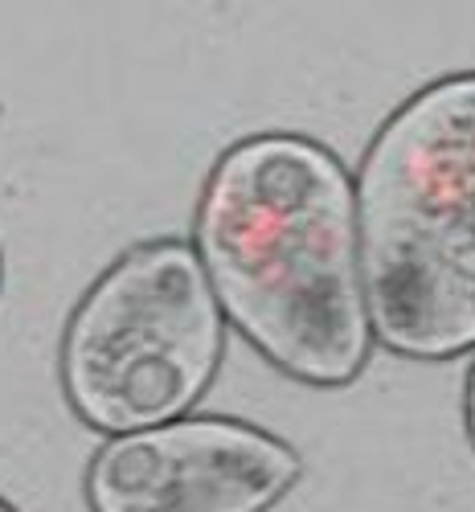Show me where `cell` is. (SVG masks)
I'll return each instance as SVG.
<instances>
[{
	"instance_id": "1",
	"label": "cell",
	"mask_w": 475,
	"mask_h": 512,
	"mask_svg": "<svg viewBox=\"0 0 475 512\" xmlns=\"http://www.w3.org/2000/svg\"><path fill=\"white\" fill-rule=\"evenodd\" d=\"M197 259L222 316L291 381L353 386L373 357L357 181L304 132L234 140L197 197Z\"/></svg>"
},
{
	"instance_id": "2",
	"label": "cell",
	"mask_w": 475,
	"mask_h": 512,
	"mask_svg": "<svg viewBox=\"0 0 475 512\" xmlns=\"http://www.w3.org/2000/svg\"><path fill=\"white\" fill-rule=\"evenodd\" d=\"M373 340L406 361L475 349V70L443 74L377 127L357 173Z\"/></svg>"
},
{
	"instance_id": "3",
	"label": "cell",
	"mask_w": 475,
	"mask_h": 512,
	"mask_svg": "<svg viewBox=\"0 0 475 512\" xmlns=\"http://www.w3.org/2000/svg\"><path fill=\"white\" fill-rule=\"evenodd\" d=\"M226 357V316L181 238H152L82 291L62 332V394L82 426L132 435L185 418Z\"/></svg>"
},
{
	"instance_id": "4",
	"label": "cell",
	"mask_w": 475,
	"mask_h": 512,
	"mask_svg": "<svg viewBox=\"0 0 475 512\" xmlns=\"http://www.w3.org/2000/svg\"><path fill=\"white\" fill-rule=\"evenodd\" d=\"M304 455L254 422L205 414L111 435L86 463L91 512H271Z\"/></svg>"
},
{
	"instance_id": "5",
	"label": "cell",
	"mask_w": 475,
	"mask_h": 512,
	"mask_svg": "<svg viewBox=\"0 0 475 512\" xmlns=\"http://www.w3.org/2000/svg\"><path fill=\"white\" fill-rule=\"evenodd\" d=\"M463 426H467V443L475 451V361L467 369V386H463Z\"/></svg>"
},
{
	"instance_id": "6",
	"label": "cell",
	"mask_w": 475,
	"mask_h": 512,
	"mask_svg": "<svg viewBox=\"0 0 475 512\" xmlns=\"http://www.w3.org/2000/svg\"><path fill=\"white\" fill-rule=\"evenodd\" d=\"M0 287H5V250H0Z\"/></svg>"
},
{
	"instance_id": "7",
	"label": "cell",
	"mask_w": 475,
	"mask_h": 512,
	"mask_svg": "<svg viewBox=\"0 0 475 512\" xmlns=\"http://www.w3.org/2000/svg\"><path fill=\"white\" fill-rule=\"evenodd\" d=\"M0 512H17V508H13V504H9L5 496H0Z\"/></svg>"
}]
</instances>
